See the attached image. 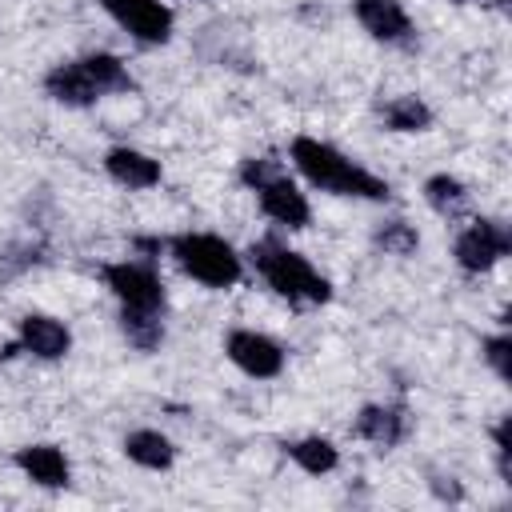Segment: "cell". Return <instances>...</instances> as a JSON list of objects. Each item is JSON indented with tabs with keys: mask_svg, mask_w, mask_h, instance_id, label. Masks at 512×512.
<instances>
[{
	"mask_svg": "<svg viewBox=\"0 0 512 512\" xmlns=\"http://www.w3.org/2000/svg\"><path fill=\"white\" fill-rule=\"evenodd\" d=\"M288 156H292L296 172L320 192L356 196V200H388L392 196L388 180H380L376 172H368L364 164H356L352 156H344L340 148H332V144H324L316 136H296Z\"/></svg>",
	"mask_w": 512,
	"mask_h": 512,
	"instance_id": "6da1fadb",
	"label": "cell"
},
{
	"mask_svg": "<svg viewBox=\"0 0 512 512\" xmlns=\"http://www.w3.org/2000/svg\"><path fill=\"white\" fill-rule=\"evenodd\" d=\"M248 260H252V268L260 272V280H264L280 300H288V304H296V308L328 304V300H332L328 276H320V272L308 264L304 252H296V248H288V244H280V240H272V236L256 240V244L248 248Z\"/></svg>",
	"mask_w": 512,
	"mask_h": 512,
	"instance_id": "7a4b0ae2",
	"label": "cell"
},
{
	"mask_svg": "<svg viewBox=\"0 0 512 512\" xmlns=\"http://www.w3.org/2000/svg\"><path fill=\"white\" fill-rule=\"evenodd\" d=\"M240 184L256 192L260 212H264L268 220H276L280 228H308V220H312L308 196L288 180V172L280 168V160L248 156V160L240 164Z\"/></svg>",
	"mask_w": 512,
	"mask_h": 512,
	"instance_id": "3957f363",
	"label": "cell"
},
{
	"mask_svg": "<svg viewBox=\"0 0 512 512\" xmlns=\"http://www.w3.org/2000/svg\"><path fill=\"white\" fill-rule=\"evenodd\" d=\"M168 252L204 288L224 292V288L240 284V276H244V260L236 256V248L228 240L212 236V232H180V236L168 240Z\"/></svg>",
	"mask_w": 512,
	"mask_h": 512,
	"instance_id": "277c9868",
	"label": "cell"
},
{
	"mask_svg": "<svg viewBox=\"0 0 512 512\" xmlns=\"http://www.w3.org/2000/svg\"><path fill=\"white\" fill-rule=\"evenodd\" d=\"M108 292L120 300V308H132V312H156L164 316V304H168V292H164V280L152 264L144 260H112L100 268Z\"/></svg>",
	"mask_w": 512,
	"mask_h": 512,
	"instance_id": "5b68a950",
	"label": "cell"
},
{
	"mask_svg": "<svg viewBox=\"0 0 512 512\" xmlns=\"http://www.w3.org/2000/svg\"><path fill=\"white\" fill-rule=\"evenodd\" d=\"M512 252V232H508V224L504 220H472L460 236H456V248H452V256H456V264L464 268V272H488V268H496L504 256Z\"/></svg>",
	"mask_w": 512,
	"mask_h": 512,
	"instance_id": "8992f818",
	"label": "cell"
},
{
	"mask_svg": "<svg viewBox=\"0 0 512 512\" xmlns=\"http://www.w3.org/2000/svg\"><path fill=\"white\" fill-rule=\"evenodd\" d=\"M100 8L140 44H168L172 40V8L164 0H100Z\"/></svg>",
	"mask_w": 512,
	"mask_h": 512,
	"instance_id": "52a82bcc",
	"label": "cell"
},
{
	"mask_svg": "<svg viewBox=\"0 0 512 512\" xmlns=\"http://www.w3.org/2000/svg\"><path fill=\"white\" fill-rule=\"evenodd\" d=\"M224 356L252 380H272L284 372V348L256 328H232L224 336Z\"/></svg>",
	"mask_w": 512,
	"mask_h": 512,
	"instance_id": "ba28073f",
	"label": "cell"
},
{
	"mask_svg": "<svg viewBox=\"0 0 512 512\" xmlns=\"http://www.w3.org/2000/svg\"><path fill=\"white\" fill-rule=\"evenodd\" d=\"M68 348H72V332L64 320H56L48 312H28V316H20V336H16V344H8L4 356L28 352L36 360H60V356H68Z\"/></svg>",
	"mask_w": 512,
	"mask_h": 512,
	"instance_id": "9c48e42d",
	"label": "cell"
},
{
	"mask_svg": "<svg viewBox=\"0 0 512 512\" xmlns=\"http://www.w3.org/2000/svg\"><path fill=\"white\" fill-rule=\"evenodd\" d=\"M352 16L380 44H408L412 32H416L412 28V16L404 12L400 0H352Z\"/></svg>",
	"mask_w": 512,
	"mask_h": 512,
	"instance_id": "30bf717a",
	"label": "cell"
},
{
	"mask_svg": "<svg viewBox=\"0 0 512 512\" xmlns=\"http://www.w3.org/2000/svg\"><path fill=\"white\" fill-rule=\"evenodd\" d=\"M408 428H412V420H408V408L404 404H364L360 416H356V424H352V432L360 440L376 444V448L404 444L408 440Z\"/></svg>",
	"mask_w": 512,
	"mask_h": 512,
	"instance_id": "8fae6325",
	"label": "cell"
},
{
	"mask_svg": "<svg viewBox=\"0 0 512 512\" xmlns=\"http://www.w3.org/2000/svg\"><path fill=\"white\" fill-rule=\"evenodd\" d=\"M44 92H48L56 104H68V108H88V104H96V100L104 96V92L96 88L88 64H84V56L48 68V76H44Z\"/></svg>",
	"mask_w": 512,
	"mask_h": 512,
	"instance_id": "7c38bea8",
	"label": "cell"
},
{
	"mask_svg": "<svg viewBox=\"0 0 512 512\" xmlns=\"http://www.w3.org/2000/svg\"><path fill=\"white\" fill-rule=\"evenodd\" d=\"M12 464L40 488H68L72 480V464L56 444H24L12 452Z\"/></svg>",
	"mask_w": 512,
	"mask_h": 512,
	"instance_id": "4fadbf2b",
	"label": "cell"
},
{
	"mask_svg": "<svg viewBox=\"0 0 512 512\" xmlns=\"http://www.w3.org/2000/svg\"><path fill=\"white\" fill-rule=\"evenodd\" d=\"M104 172L124 184V188H156L160 184V160H152L148 152L140 148H128V144H116L104 152Z\"/></svg>",
	"mask_w": 512,
	"mask_h": 512,
	"instance_id": "5bb4252c",
	"label": "cell"
},
{
	"mask_svg": "<svg viewBox=\"0 0 512 512\" xmlns=\"http://www.w3.org/2000/svg\"><path fill=\"white\" fill-rule=\"evenodd\" d=\"M124 456H128L132 464L148 468V472H164V468H172L176 448H172V440H168L164 432H156V428H136V432L124 436Z\"/></svg>",
	"mask_w": 512,
	"mask_h": 512,
	"instance_id": "9a60e30c",
	"label": "cell"
},
{
	"mask_svg": "<svg viewBox=\"0 0 512 512\" xmlns=\"http://www.w3.org/2000/svg\"><path fill=\"white\" fill-rule=\"evenodd\" d=\"M284 456H288L300 472H308V476H328V472L340 464V452H336V444H332L328 436H300V440H288V444H284Z\"/></svg>",
	"mask_w": 512,
	"mask_h": 512,
	"instance_id": "2e32d148",
	"label": "cell"
},
{
	"mask_svg": "<svg viewBox=\"0 0 512 512\" xmlns=\"http://www.w3.org/2000/svg\"><path fill=\"white\" fill-rule=\"evenodd\" d=\"M380 116H384V124H388L392 132H428V128H432V108H428L420 96H412V92L392 96V100L380 108Z\"/></svg>",
	"mask_w": 512,
	"mask_h": 512,
	"instance_id": "e0dca14e",
	"label": "cell"
},
{
	"mask_svg": "<svg viewBox=\"0 0 512 512\" xmlns=\"http://www.w3.org/2000/svg\"><path fill=\"white\" fill-rule=\"evenodd\" d=\"M120 332H124V340H128L132 348H140V352H156L160 340H164V316L120 308Z\"/></svg>",
	"mask_w": 512,
	"mask_h": 512,
	"instance_id": "ac0fdd59",
	"label": "cell"
},
{
	"mask_svg": "<svg viewBox=\"0 0 512 512\" xmlns=\"http://www.w3.org/2000/svg\"><path fill=\"white\" fill-rule=\"evenodd\" d=\"M84 64H88V72H92V80H96V88H100L104 96H108V92H132V88H136L128 64H124L120 56H112V52H88Z\"/></svg>",
	"mask_w": 512,
	"mask_h": 512,
	"instance_id": "d6986e66",
	"label": "cell"
},
{
	"mask_svg": "<svg viewBox=\"0 0 512 512\" xmlns=\"http://www.w3.org/2000/svg\"><path fill=\"white\" fill-rule=\"evenodd\" d=\"M424 200H428L440 216H456V212H464V208H468V188H464L456 176L436 172V176H428V180H424Z\"/></svg>",
	"mask_w": 512,
	"mask_h": 512,
	"instance_id": "ffe728a7",
	"label": "cell"
},
{
	"mask_svg": "<svg viewBox=\"0 0 512 512\" xmlns=\"http://www.w3.org/2000/svg\"><path fill=\"white\" fill-rule=\"evenodd\" d=\"M372 240H376V248H380L384 256H412V252L420 248V232H416L408 220H384Z\"/></svg>",
	"mask_w": 512,
	"mask_h": 512,
	"instance_id": "44dd1931",
	"label": "cell"
},
{
	"mask_svg": "<svg viewBox=\"0 0 512 512\" xmlns=\"http://www.w3.org/2000/svg\"><path fill=\"white\" fill-rule=\"evenodd\" d=\"M480 356H484V364H488V368H492V372H496L504 384L512 380V340H508L504 332H500V336H488Z\"/></svg>",
	"mask_w": 512,
	"mask_h": 512,
	"instance_id": "7402d4cb",
	"label": "cell"
},
{
	"mask_svg": "<svg viewBox=\"0 0 512 512\" xmlns=\"http://www.w3.org/2000/svg\"><path fill=\"white\" fill-rule=\"evenodd\" d=\"M492 444H496V468H500V480L512 488V444H508V416H500V424L492 428Z\"/></svg>",
	"mask_w": 512,
	"mask_h": 512,
	"instance_id": "603a6c76",
	"label": "cell"
},
{
	"mask_svg": "<svg viewBox=\"0 0 512 512\" xmlns=\"http://www.w3.org/2000/svg\"><path fill=\"white\" fill-rule=\"evenodd\" d=\"M452 4H472V0H452Z\"/></svg>",
	"mask_w": 512,
	"mask_h": 512,
	"instance_id": "cb8c5ba5",
	"label": "cell"
}]
</instances>
